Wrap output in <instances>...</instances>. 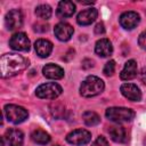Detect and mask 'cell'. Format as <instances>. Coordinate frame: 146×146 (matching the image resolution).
Masks as SVG:
<instances>
[{"label": "cell", "mask_w": 146, "mask_h": 146, "mask_svg": "<svg viewBox=\"0 0 146 146\" xmlns=\"http://www.w3.org/2000/svg\"><path fill=\"white\" fill-rule=\"evenodd\" d=\"M3 111H5V115H6L7 120L9 122H11V123H15V124L24 122L29 116L27 110H25L22 106L14 105V104L6 105Z\"/></svg>", "instance_id": "277c9868"}, {"label": "cell", "mask_w": 146, "mask_h": 146, "mask_svg": "<svg viewBox=\"0 0 146 146\" xmlns=\"http://www.w3.org/2000/svg\"><path fill=\"white\" fill-rule=\"evenodd\" d=\"M3 138L9 146H23L24 135L19 129H8Z\"/></svg>", "instance_id": "7c38bea8"}, {"label": "cell", "mask_w": 146, "mask_h": 146, "mask_svg": "<svg viewBox=\"0 0 146 146\" xmlns=\"http://www.w3.org/2000/svg\"><path fill=\"white\" fill-rule=\"evenodd\" d=\"M42 73L47 79H52V80H58L64 76V70L60 66L56 64H51V63L43 66Z\"/></svg>", "instance_id": "ac0fdd59"}, {"label": "cell", "mask_w": 146, "mask_h": 146, "mask_svg": "<svg viewBox=\"0 0 146 146\" xmlns=\"http://www.w3.org/2000/svg\"><path fill=\"white\" fill-rule=\"evenodd\" d=\"M33 30H34L35 32H46V31H48V25L36 23V24H34Z\"/></svg>", "instance_id": "4316f807"}, {"label": "cell", "mask_w": 146, "mask_h": 146, "mask_svg": "<svg viewBox=\"0 0 146 146\" xmlns=\"http://www.w3.org/2000/svg\"><path fill=\"white\" fill-rule=\"evenodd\" d=\"M62 91H63V89L58 83L47 82V83L40 84L36 88L35 95L42 99H56L62 94Z\"/></svg>", "instance_id": "5b68a950"}, {"label": "cell", "mask_w": 146, "mask_h": 146, "mask_svg": "<svg viewBox=\"0 0 146 146\" xmlns=\"http://www.w3.org/2000/svg\"><path fill=\"white\" fill-rule=\"evenodd\" d=\"M105 88L104 81L95 75H89L80 86V94L83 97H94L99 95Z\"/></svg>", "instance_id": "7a4b0ae2"}, {"label": "cell", "mask_w": 146, "mask_h": 146, "mask_svg": "<svg viewBox=\"0 0 146 146\" xmlns=\"http://www.w3.org/2000/svg\"><path fill=\"white\" fill-rule=\"evenodd\" d=\"M140 80L143 83L146 84V67H143V70L140 71Z\"/></svg>", "instance_id": "f546056e"}, {"label": "cell", "mask_w": 146, "mask_h": 146, "mask_svg": "<svg viewBox=\"0 0 146 146\" xmlns=\"http://www.w3.org/2000/svg\"><path fill=\"white\" fill-rule=\"evenodd\" d=\"M75 13V5L72 1L68 0H64L60 1L57 6V10L56 14L59 18H67L73 16V14Z\"/></svg>", "instance_id": "2e32d148"}, {"label": "cell", "mask_w": 146, "mask_h": 146, "mask_svg": "<svg viewBox=\"0 0 146 146\" xmlns=\"http://www.w3.org/2000/svg\"><path fill=\"white\" fill-rule=\"evenodd\" d=\"M31 138L34 143L39 144V145H46L50 141V136L48 132H46L44 130L41 129H36L31 133Z\"/></svg>", "instance_id": "ffe728a7"}, {"label": "cell", "mask_w": 146, "mask_h": 146, "mask_svg": "<svg viewBox=\"0 0 146 146\" xmlns=\"http://www.w3.org/2000/svg\"><path fill=\"white\" fill-rule=\"evenodd\" d=\"M108 120L113 122H128L135 117V112L128 107H108L105 112Z\"/></svg>", "instance_id": "3957f363"}, {"label": "cell", "mask_w": 146, "mask_h": 146, "mask_svg": "<svg viewBox=\"0 0 146 146\" xmlns=\"http://www.w3.org/2000/svg\"><path fill=\"white\" fill-rule=\"evenodd\" d=\"M140 22V17L136 11H125L120 16V24L125 30L135 29Z\"/></svg>", "instance_id": "9c48e42d"}, {"label": "cell", "mask_w": 146, "mask_h": 146, "mask_svg": "<svg viewBox=\"0 0 146 146\" xmlns=\"http://www.w3.org/2000/svg\"><path fill=\"white\" fill-rule=\"evenodd\" d=\"M54 32H55V35H56V38L58 40H60V41H68L71 39V36L73 35L74 30H73V27L68 23L60 22V23L55 25Z\"/></svg>", "instance_id": "30bf717a"}, {"label": "cell", "mask_w": 146, "mask_h": 146, "mask_svg": "<svg viewBox=\"0 0 146 146\" xmlns=\"http://www.w3.org/2000/svg\"><path fill=\"white\" fill-rule=\"evenodd\" d=\"M9 46L11 49L17 50V51H29L31 47V42L25 33L17 32L10 38Z\"/></svg>", "instance_id": "52a82bcc"}, {"label": "cell", "mask_w": 146, "mask_h": 146, "mask_svg": "<svg viewBox=\"0 0 146 146\" xmlns=\"http://www.w3.org/2000/svg\"><path fill=\"white\" fill-rule=\"evenodd\" d=\"M137 73H138L137 62L135 59H130L124 64V67L120 73V78L123 81H129V80H132L133 78H136Z\"/></svg>", "instance_id": "4fadbf2b"}, {"label": "cell", "mask_w": 146, "mask_h": 146, "mask_svg": "<svg viewBox=\"0 0 146 146\" xmlns=\"http://www.w3.org/2000/svg\"><path fill=\"white\" fill-rule=\"evenodd\" d=\"M138 43L140 46L141 49H144L146 51V31L141 32L139 34V38H138Z\"/></svg>", "instance_id": "484cf974"}, {"label": "cell", "mask_w": 146, "mask_h": 146, "mask_svg": "<svg viewBox=\"0 0 146 146\" xmlns=\"http://www.w3.org/2000/svg\"><path fill=\"white\" fill-rule=\"evenodd\" d=\"M51 113H52V115L55 116V117H57V119H59V117H62V115L59 114V112L64 115V112H65V110H64V107L62 106V105H59V104H56V105H52L51 106Z\"/></svg>", "instance_id": "cb8c5ba5"}, {"label": "cell", "mask_w": 146, "mask_h": 146, "mask_svg": "<svg viewBox=\"0 0 146 146\" xmlns=\"http://www.w3.org/2000/svg\"><path fill=\"white\" fill-rule=\"evenodd\" d=\"M91 146H108V141L106 140V138L105 137H103V136H99L94 143H92V145Z\"/></svg>", "instance_id": "d4e9b609"}, {"label": "cell", "mask_w": 146, "mask_h": 146, "mask_svg": "<svg viewBox=\"0 0 146 146\" xmlns=\"http://www.w3.org/2000/svg\"><path fill=\"white\" fill-rule=\"evenodd\" d=\"M97 15H98V13H97L96 8H88L78 14L76 22L80 25H89L95 22V19L97 18Z\"/></svg>", "instance_id": "9a60e30c"}, {"label": "cell", "mask_w": 146, "mask_h": 146, "mask_svg": "<svg viewBox=\"0 0 146 146\" xmlns=\"http://www.w3.org/2000/svg\"><path fill=\"white\" fill-rule=\"evenodd\" d=\"M82 119H83V122L89 125V127H92V125H97L99 122H100V117L97 113L92 112V111H87L82 114Z\"/></svg>", "instance_id": "44dd1931"}, {"label": "cell", "mask_w": 146, "mask_h": 146, "mask_svg": "<svg viewBox=\"0 0 146 146\" xmlns=\"http://www.w3.org/2000/svg\"><path fill=\"white\" fill-rule=\"evenodd\" d=\"M105 32V27H104V24L103 23H98L95 27V33L96 34H103Z\"/></svg>", "instance_id": "83f0119b"}, {"label": "cell", "mask_w": 146, "mask_h": 146, "mask_svg": "<svg viewBox=\"0 0 146 146\" xmlns=\"http://www.w3.org/2000/svg\"><path fill=\"white\" fill-rule=\"evenodd\" d=\"M114 71H115V62L114 60H108L104 66V70H103L104 74L110 76V75H113Z\"/></svg>", "instance_id": "603a6c76"}, {"label": "cell", "mask_w": 146, "mask_h": 146, "mask_svg": "<svg viewBox=\"0 0 146 146\" xmlns=\"http://www.w3.org/2000/svg\"><path fill=\"white\" fill-rule=\"evenodd\" d=\"M95 51L100 57H108L113 52V46L112 42L108 39H100L95 44Z\"/></svg>", "instance_id": "e0dca14e"}, {"label": "cell", "mask_w": 146, "mask_h": 146, "mask_svg": "<svg viewBox=\"0 0 146 146\" xmlns=\"http://www.w3.org/2000/svg\"><path fill=\"white\" fill-rule=\"evenodd\" d=\"M108 133H110L111 139L115 143H127L128 139H129L128 132H127L125 128L122 127V125H112V127H110Z\"/></svg>", "instance_id": "5bb4252c"}, {"label": "cell", "mask_w": 146, "mask_h": 146, "mask_svg": "<svg viewBox=\"0 0 146 146\" xmlns=\"http://www.w3.org/2000/svg\"><path fill=\"white\" fill-rule=\"evenodd\" d=\"M6 27L9 31H14L19 29L23 25V15L19 9H11L6 14L5 17Z\"/></svg>", "instance_id": "ba28073f"}, {"label": "cell", "mask_w": 146, "mask_h": 146, "mask_svg": "<svg viewBox=\"0 0 146 146\" xmlns=\"http://www.w3.org/2000/svg\"><path fill=\"white\" fill-rule=\"evenodd\" d=\"M91 140V133L86 129H76L71 131L66 136V141L75 145V146H82L88 144Z\"/></svg>", "instance_id": "8992f818"}, {"label": "cell", "mask_w": 146, "mask_h": 146, "mask_svg": "<svg viewBox=\"0 0 146 146\" xmlns=\"http://www.w3.org/2000/svg\"><path fill=\"white\" fill-rule=\"evenodd\" d=\"M29 66V60L22 55L6 54L0 58V73L2 78H10L24 71Z\"/></svg>", "instance_id": "6da1fadb"}, {"label": "cell", "mask_w": 146, "mask_h": 146, "mask_svg": "<svg viewBox=\"0 0 146 146\" xmlns=\"http://www.w3.org/2000/svg\"><path fill=\"white\" fill-rule=\"evenodd\" d=\"M51 14H52V10L48 5H39L35 8V15L41 19H44V21L49 19L51 17Z\"/></svg>", "instance_id": "7402d4cb"}, {"label": "cell", "mask_w": 146, "mask_h": 146, "mask_svg": "<svg viewBox=\"0 0 146 146\" xmlns=\"http://www.w3.org/2000/svg\"><path fill=\"white\" fill-rule=\"evenodd\" d=\"M34 49H35V52L42 57V58H46L48 57L51 51H52V43L49 41V40H46V39H39L35 41L34 43Z\"/></svg>", "instance_id": "d6986e66"}, {"label": "cell", "mask_w": 146, "mask_h": 146, "mask_svg": "<svg viewBox=\"0 0 146 146\" xmlns=\"http://www.w3.org/2000/svg\"><path fill=\"white\" fill-rule=\"evenodd\" d=\"M94 66V62L91 60V59H84L83 62H82V67L83 68H90V67H92Z\"/></svg>", "instance_id": "f1b7e54d"}, {"label": "cell", "mask_w": 146, "mask_h": 146, "mask_svg": "<svg viewBox=\"0 0 146 146\" xmlns=\"http://www.w3.org/2000/svg\"><path fill=\"white\" fill-rule=\"evenodd\" d=\"M121 90V94L128 98L129 100H132V102H139L141 99V92H140V89L133 84V83H123L120 88Z\"/></svg>", "instance_id": "8fae6325"}]
</instances>
